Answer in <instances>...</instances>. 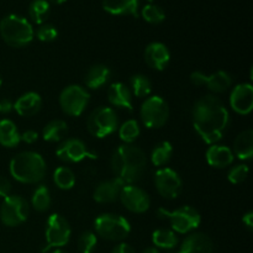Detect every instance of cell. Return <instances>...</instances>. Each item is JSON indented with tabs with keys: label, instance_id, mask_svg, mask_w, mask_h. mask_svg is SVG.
Wrapping results in <instances>:
<instances>
[{
	"label": "cell",
	"instance_id": "6da1fadb",
	"mask_svg": "<svg viewBox=\"0 0 253 253\" xmlns=\"http://www.w3.org/2000/svg\"><path fill=\"white\" fill-rule=\"evenodd\" d=\"M229 123V111L216 96H203L193 106L194 128L209 145H215L221 140Z\"/></svg>",
	"mask_w": 253,
	"mask_h": 253
},
{
	"label": "cell",
	"instance_id": "7a4b0ae2",
	"mask_svg": "<svg viewBox=\"0 0 253 253\" xmlns=\"http://www.w3.org/2000/svg\"><path fill=\"white\" fill-rule=\"evenodd\" d=\"M147 166V157L141 148L121 145L111 157V169L124 184H132L141 179Z\"/></svg>",
	"mask_w": 253,
	"mask_h": 253
},
{
	"label": "cell",
	"instance_id": "3957f363",
	"mask_svg": "<svg viewBox=\"0 0 253 253\" xmlns=\"http://www.w3.org/2000/svg\"><path fill=\"white\" fill-rule=\"evenodd\" d=\"M10 174L17 182L34 184L43 179L46 174V162L36 152H21L10 162Z\"/></svg>",
	"mask_w": 253,
	"mask_h": 253
},
{
	"label": "cell",
	"instance_id": "277c9868",
	"mask_svg": "<svg viewBox=\"0 0 253 253\" xmlns=\"http://www.w3.org/2000/svg\"><path fill=\"white\" fill-rule=\"evenodd\" d=\"M0 35L9 46L25 47L34 40V29L29 20L17 14H10L0 21Z\"/></svg>",
	"mask_w": 253,
	"mask_h": 253
},
{
	"label": "cell",
	"instance_id": "5b68a950",
	"mask_svg": "<svg viewBox=\"0 0 253 253\" xmlns=\"http://www.w3.org/2000/svg\"><path fill=\"white\" fill-rule=\"evenodd\" d=\"M96 234L109 241H123L130 235L131 225L125 217L115 214H103L94 221Z\"/></svg>",
	"mask_w": 253,
	"mask_h": 253
},
{
	"label": "cell",
	"instance_id": "8992f818",
	"mask_svg": "<svg viewBox=\"0 0 253 253\" xmlns=\"http://www.w3.org/2000/svg\"><path fill=\"white\" fill-rule=\"evenodd\" d=\"M157 215L160 219L169 220L172 229L179 234H187L192 230H195L202 222L199 212L189 205L178 208L174 211L160 208L157 210Z\"/></svg>",
	"mask_w": 253,
	"mask_h": 253
},
{
	"label": "cell",
	"instance_id": "52a82bcc",
	"mask_svg": "<svg viewBox=\"0 0 253 253\" xmlns=\"http://www.w3.org/2000/svg\"><path fill=\"white\" fill-rule=\"evenodd\" d=\"M141 120L148 128H160L169 118V108L165 99L158 95L150 96L143 101L140 110Z\"/></svg>",
	"mask_w": 253,
	"mask_h": 253
},
{
	"label": "cell",
	"instance_id": "ba28073f",
	"mask_svg": "<svg viewBox=\"0 0 253 253\" xmlns=\"http://www.w3.org/2000/svg\"><path fill=\"white\" fill-rule=\"evenodd\" d=\"M86 126L94 137L104 138L115 132L118 128V115L111 108L100 106L90 114Z\"/></svg>",
	"mask_w": 253,
	"mask_h": 253
},
{
	"label": "cell",
	"instance_id": "9c48e42d",
	"mask_svg": "<svg viewBox=\"0 0 253 253\" xmlns=\"http://www.w3.org/2000/svg\"><path fill=\"white\" fill-rule=\"evenodd\" d=\"M71 226L63 216L58 214H52L47 220L46 226V242L42 252L46 253L51 249H61L66 246L71 239Z\"/></svg>",
	"mask_w": 253,
	"mask_h": 253
},
{
	"label": "cell",
	"instance_id": "30bf717a",
	"mask_svg": "<svg viewBox=\"0 0 253 253\" xmlns=\"http://www.w3.org/2000/svg\"><path fill=\"white\" fill-rule=\"evenodd\" d=\"M29 216V204L19 195H9L4 198L0 208V219L6 226L14 227L26 221Z\"/></svg>",
	"mask_w": 253,
	"mask_h": 253
},
{
	"label": "cell",
	"instance_id": "8fae6325",
	"mask_svg": "<svg viewBox=\"0 0 253 253\" xmlns=\"http://www.w3.org/2000/svg\"><path fill=\"white\" fill-rule=\"evenodd\" d=\"M88 91L81 85H69L63 89L59 95V105L69 116H79L85 110L89 103Z\"/></svg>",
	"mask_w": 253,
	"mask_h": 253
},
{
	"label": "cell",
	"instance_id": "7c38bea8",
	"mask_svg": "<svg viewBox=\"0 0 253 253\" xmlns=\"http://www.w3.org/2000/svg\"><path fill=\"white\" fill-rule=\"evenodd\" d=\"M158 193L166 199H175L182 193L183 183L179 174L170 168H161L155 174Z\"/></svg>",
	"mask_w": 253,
	"mask_h": 253
},
{
	"label": "cell",
	"instance_id": "4fadbf2b",
	"mask_svg": "<svg viewBox=\"0 0 253 253\" xmlns=\"http://www.w3.org/2000/svg\"><path fill=\"white\" fill-rule=\"evenodd\" d=\"M121 203L130 211L136 214H142L150 209L151 199L147 193L141 188L135 187L133 184H125L121 189L120 195Z\"/></svg>",
	"mask_w": 253,
	"mask_h": 253
},
{
	"label": "cell",
	"instance_id": "5bb4252c",
	"mask_svg": "<svg viewBox=\"0 0 253 253\" xmlns=\"http://www.w3.org/2000/svg\"><path fill=\"white\" fill-rule=\"evenodd\" d=\"M56 155L59 160L68 163H78L85 158H91V160L96 158V155L89 152L83 141L78 138H69L62 142L57 148Z\"/></svg>",
	"mask_w": 253,
	"mask_h": 253
},
{
	"label": "cell",
	"instance_id": "9a60e30c",
	"mask_svg": "<svg viewBox=\"0 0 253 253\" xmlns=\"http://www.w3.org/2000/svg\"><path fill=\"white\" fill-rule=\"evenodd\" d=\"M190 82L194 85H207L212 93H224L231 86L232 78L224 71H219L211 76H207L202 72H194L190 74Z\"/></svg>",
	"mask_w": 253,
	"mask_h": 253
},
{
	"label": "cell",
	"instance_id": "2e32d148",
	"mask_svg": "<svg viewBox=\"0 0 253 253\" xmlns=\"http://www.w3.org/2000/svg\"><path fill=\"white\" fill-rule=\"evenodd\" d=\"M230 105L240 115H247L253 109V86L249 83L239 84L230 95Z\"/></svg>",
	"mask_w": 253,
	"mask_h": 253
},
{
	"label": "cell",
	"instance_id": "e0dca14e",
	"mask_svg": "<svg viewBox=\"0 0 253 253\" xmlns=\"http://www.w3.org/2000/svg\"><path fill=\"white\" fill-rule=\"evenodd\" d=\"M145 61L151 68L156 71H163L167 68L170 61V53L167 46L161 42H152L145 51Z\"/></svg>",
	"mask_w": 253,
	"mask_h": 253
},
{
	"label": "cell",
	"instance_id": "ac0fdd59",
	"mask_svg": "<svg viewBox=\"0 0 253 253\" xmlns=\"http://www.w3.org/2000/svg\"><path fill=\"white\" fill-rule=\"evenodd\" d=\"M214 244L208 235L195 232L184 239L178 250L179 253H212Z\"/></svg>",
	"mask_w": 253,
	"mask_h": 253
},
{
	"label": "cell",
	"instance_id": "d6986e66",
	"mask_svg": "<svg viewBox=\"0 0 253 253\" xmlns=\"http://www.w3.org/2000/svg\"><path fill=\"white\" fill-rule=\"evenodd\" d=\"M124 185L125 184L120 179H118V178L101 182L96 187L95 192H94V200L101 203V204L115 202L119 198V195H120V192Z\"/></svg>",
	"mask_w": 253,
	"mask_h": 253
},
{
	"label": "cell",
	"instance_id": "ffe728a7",
	"mask_svg": "<svg viewBox=\"0 0 253 253\" xmlns=\"http://www.w3.org/2000/svg\"><path fill=\"white\" fill-rule=\"evenodd\" d=\"M108 99L111 105L132 111V94L124 83L111 84L108 90Z\"/></svg>",
	"mask_w": 253,
	"mask_h": 253
},
{
	"label": "cell",
	"instance_id": "44dd1931",
	"mask_svg": "<svg viewBox=\"0 0 253 253\" xmlns=\"http://www.w3.org/2000/svg\"><path fill=\"white\" fill-rule=\"evenodd\" d=\"M103 9L111 15L138 16V0H103Z\"/></svg>",
	"mask_w": 253,
	"mask_h": 253
},
{
	"label": "cell",
	"instance_id": "7402d4cb",
	"mask_svg": "<svg viewBox=\"0 0 253 253\" xmlns=\"http://www.w3.org/2000/svg\"><path fill=\"white\" fill-rule=\"evenodd\" d=\"M207 161L211 167L225 168L234 162V153L227 146L212 145L207 151Z\"/></svg>",
	"mask_w": 253,
	"mask_h": 253
},
{
	"label": "cell",
	"instance_id": "603a6c76",
	"mask_svg": "<svg viewBox=\"0 0 253 253\" xmlns=\"http://www.w3.org/2000/svg\"><path fill=\"white\" fill-rule=\"evenodd\" d=\"M42 106V99L40 94L30 91L20 96L14 104V109L21 116H32L39 113Z\"/></svg>",
	"mask_w": 253,
	"mask_h": 253
},
{
	"label": "cell",
	"instance_id": "cb8c5ba5",
	"mask_svg": "<svg viewBox=\"0 0 253 253\" xmlns=\"http://www.w3.org/2000/svg\"><path fill=\"white\" fill-rule=\"evenodd\" d=\"M111 72L105 64H95V66L91 67L85 74V85L90 89H99L104 85V84L108 83V81L110 79Z\"/></svg>",
	"mask_w": 253,
	"mask_h": 253
},
{
	"label": "cell",
	"instance_id": "d4e9b609",
	"mask_svg": "<svg viewBox=\"0 0 253 253\" xmlns=\"http://www.w3.org/2000/svg\"><path fill=\"white\" fill-rule=\"evenodd\" d=\"M234 152L240 160L249 161L253 156V131L251 128L240 133L234 142Z\"/></svg>",
	"mask_w": 253,
	"mask_h": 253
},
{
	"label": "cell",
	"instance_id": "484cf974",
	"mask_svg": "<svg viewBox=\"0 0 253 253\" xmlns=\"http://www.w3.org/2000/svg\"><path fill=\"white\" fill-rule=\"evenodd\" d=\"M20 141V132L16 125L7 119L0 121V145L12 148L16 147Z\"/></svg>",
	"mask_w": 253,
	"mask_h": 253
},
{
	"label": "cell",
	"instance_id": "4316f807",
	"mask_svg": "<svg viewBox=\"0 0 253 253\" xmlns=\"http://www.w3.org/2000/svg\"><path fill=\"white\" fill-rule=\"evenodd\" d=\"M68 126L63 120H53L44 126L42 131V137L47 142H58L63 140L64 136L67 135Z\"/></svg>",
	"mask_w": 253,
	"mask_h": 253
},
{
	"label": "cell",
	"instance_id": "83f0119b",
	"mask_svg": "<svg viewBox=\"0 0 253 253\" xmlns=\"http://www.w3.org/2000/svg\"><path fill=\"white\" fill-rule=\"evenodd\" d=\"M152 242L158 249L173 250L178 245V239L172 230L160 229L152 234Z\"/></svg>",
	"mask_w": 253,
	"mask_h": 253
},
{
	"label": "cell",
	"instance_id": "f1b7e54d",
	"mask_svg": "<svg viewBox=\"0 0 253 253\" xmlns=\"http://www.w3.org/2000/svg\"><path fill=\"white\" fill-rule=\"evenodd\" d=\"M51 6L47 0H34L29 6V15L35 24L42 25L48 17Z\"/></svg>",
	"mask_w": 253,
	"mask_h": 253
},
{
	"label": "cell",
	"instance_id": "f546056e",
	"mask_svg": "<svg viewBox=\"0 0 253 253\" xmlns=\"http://www.w3.org/2000/svg\"><path fill=\"white\" fill-rule=\"evenodd\" d=\"M173 153V147L170 142L168 141H162L158 143L151 153V162L156 166V167H161L165 166L168 161L170 160Z\"/></svg>",
	"mask_w": 253,
	"mask_h": 253
},
{
	"label": "cell",
	"instance_id": "4dcf8cb0",
	"mask_svg": "<svg viewBox=\"0 0 253 253\" xmlns=\"http://www.w3.org/2000/svg\"><path fill=\"white\" fill-rule=\"evenodd\" d=\"M53 180L59 189L69 190L76 184V175L68 167H58L53 173Z\"/></svg>",
	"mask_w": 253,
	"mask_h": 253
},
{
	"label": "cell",
	"instance_id": "1f68e13d",
	"mask_svg": "<svg viewBox=\"0 0 253 253\" xmlns=\"http://www.w3.org/2000/svg\"><path fill=\"white\" fill-rule=\"evenodd\" d=\"M131 88H132V93L137 98H147L152 91V84L151 81L143 74H136L132 76L130 79Z\"/></svg>",
	"mask_w": 253,
	"mask_h": 253
},
{
	"label": "cell",
	"instance_id": "d6a6232c",
	"mask_svg": "<svg viewBox=\"0 0 253 253\" xmlns=\"http://www.w3.org/2000/svg\"><path fill=\"white\" fill-rule=\"evenodd\" d=\"M32 207L37 211H46L51 205V194L46 185H40L32 195Z\"/></svg>",
	"mask_w": 253,
	"mask_h": 253
},
{
	"label": "cell",
	"instance_id": "836d02e7",
	"mask_svg": "<svg viewBox=\"0 0 253 253\" xmlns=\"http://www.w3.org/2000/svg\"><path fill=\"white\" fill-rule=\"evenodd\" d=\"M119 135H120V138L125 143H127V145L132 143L140 135V126H138L137 121L127 120L126 123H124L120 126Z\"/></svg>",
	"mask_w": 253,
	"mask_h": 253
},
{
	"label": "cell",
	"instance_id": "e575fe53",
	"mask_svg": "<svg viewBox=\"0 0 253 253\" xmlns=\"http://www.w3.org/2000/svg\"><path fill=\"white\" fill-rule=\"evenodd\" d=\"M141 15L145 19V21L155 25L161 24L166 19V14L163 9L156 4H147L146 6H143Z\"/></svg>",
	"mask_w": 253,
	"mask_h": 253
},
{
	"label": "cell",
	"instance_id": "d590c367",
	"mask_svg": "<svg viewBox=\"0 0 253 253\" xmlns=\"http://www.w3.org/2000/svg\"><path fill=\"white\" fill-rule=\"evenodd\" d=\"M96 239L95 234L91 231H85L79 236L78 239V250L81 253H93L94 249L96 246Z\"/></svg>",
	"mask_w": 253,
	"mask_h": 253
},
{
	"label": "cell",
	"instance_id": "8d00e7d4",
	"mask_svg": "<svg viewBox=\"0 0 253 253\" xmlns=\"http://www.w3.org/2000/svg\"><path fill=\"white\" fill-rule=\"evenodd\" d=\"M37 39L42 42H52L58 36V30L51 24H42L36 32Z\"/></svg>",
	"mask_w": 253,
	"mask_h": 253
},
{
	"label": "cell",
	"instance_id": "74e56055",
	"mask_svg": "<svg viewBox=\"0 0 253 253\" xmlns=\"http://www.w3.org/2000/svg\"><path fill=\"white\" fill-rule=\"evenodd\" d=\"M249 167L246 165H239L236 167L231 168V170L227 174L230 183L232 184H240L244 180H246V178L249 177Z\"/></svg>",
	"mask_w": 253,
	"mask_h": 253
},
{
	"label": "cell",
	"instance_id": "f35d334b",
	"mask_svg": "<svg viewBox=\"0 0 253 253\" xmlns=\"http://www.w3.org/2000/svg\"><path fill=\"white\" fill-rule=\"evenodd\" d=\"M10 192H11V183H10V180L4 177H0V197H9Z\"/></svg>",
	"mask_w": 253,
	"mask_h": 253
},
{
	"label": "cell",
	"instance_id": "ab89813d",
	"mask_svg": "<svg viewBox=\"0 0 253 253\" xmlns=\"http://www.w3.org/2000/svg\"><path fill=\"white\" fill-rule=\"evenodd\" d=\"M37 138H39V133L34 130H27V131H25L24 133H21V135H20V140L24 141V142H26V143H29V145L36 142Z\"/></svg>",
	"mask_w": 253,
	"mask_h": 253
},
{
	"label": "cell",
	"instance_id": "60d3db41",
	"mask_svg": "<svg viewBox=\"0 0 253 253\" xmlns=\"http://www.w3.org/2000/svg\"><path fill=\"white\" fill-rule=\"evenodd\" d=\"M14 109V104L10 99H1L0 100V114H9Z\"/></svg>",
	"mask_w": 253,
	"mask_h": 253
},
{
	"label": "cell",
	"instance_id": "b9f144b4",
	"mask_svg": "<svg viewBox=\"0 0 253 253\" xmlns=\"http://www.w3.org/2000/svg\"><path fill=\"white\" fill-rule=\"evenodd\" d=\"M111 253H136L135 250L127 244H119L118 246H115L113 249Z\"/></svg>",
	"mask_w": 253,
	"mask_h": 253
},
{
	"label": "cell",
	"instance_id": "7bdbcfd3",
	"mask_svg": "<svg viewBox=\"0 0 253 253\" xmlns=\"http://www.w3.org/2000/svg\"><path fill=\"white\" fill-rule=\"evenodd\" d=\"M242 221H244V224L246 225L247 229L252 230V227H253V212L250 211V212H247V214H245L244 217H242Z\"/></svg>",
	"mask_w": 253,
	"mask_h": 253
},
{
	"label": "cell",
	"instance_id": "ee69618b",
	"mask_svg": "<svg viewBox=\"0 0 253 253\" xmlns=\"http://www.w3.org/2000/svg\"><path fill=\"white\" fill-rule=\"evenodd\" d=\"M142 253H160V251L156 247H147Z\"/></svg>",
	"mask_w": 253,
	"mask_h": 253
},
{
	"label": "cell",
	"instance_id": "f6af8a7d",
	"mask_svg": "<svg viewBox=\"0 0 253 253\" xmlns=\"http://www.w3.org/2000/svg\"><path fill=\"white\" fill-rule=\"evenodd\" d=\"M48 2H52V4H57V5H61L63 4L64 1H67V0H47Z\"/></svg>",
	"mask_w": 253,
	"mask_h": 253
},
{
	"label": "cell",
	"instance_id": "bcb514c9",
	"mask_svg": "<svg viewBox=\"0 0 253 253\" xmlns=\"http://www.w3.org/2000/svg\"><path fill=\"white\" fill-rule=\"evenodd\" d=\"M52 253H67V252L63 251V250H61V249H56Z\"/></svg>",
	"mask_w": 253,
	"mask_h": 253
},
{
	"label": "cell",
	"instance_id": "7dc6e473",
	"mask_svg": "<svg viewBox=\"0 0 253 253\" xmlns=\"http://www.w3.org/2000/svg\"><path fill=\"white\" fill-rule=\"evenodd\" d=\"M1 83H2V78H1V74H0V85H1Z\"/></svg>",
	"mask_w": 253,
	"mask_h": 253
},
{
	"label": "cell",
	"instance_id": "c3c4849f",
	"mask_svg": "<svg viewBox=\"0 0 253 253\" xmlns=\"http://www.w3.org/2000/svg\"><path fill=\"white\" fill-rule=\"evenodd\" d=\"M168 253H179L178 251H170V252H168Z\"/></svg>",
	"mask_w": 253,
	"mask_h": 253
},
{
	"label": "cell",
	"instance_id": "681fc988",
	"mask_svg": "<svg viewBox=\"0 0 253 253\" xmlns=\"http://www.w3.org/2000/svg\"><path fill=\"white\" fill-rule=\"evenodd\" d=\"M148 1H152V0H148Z\"/></svg>",
	"mask_w": 253,
	"mask_h": 253
}]
</instances>
